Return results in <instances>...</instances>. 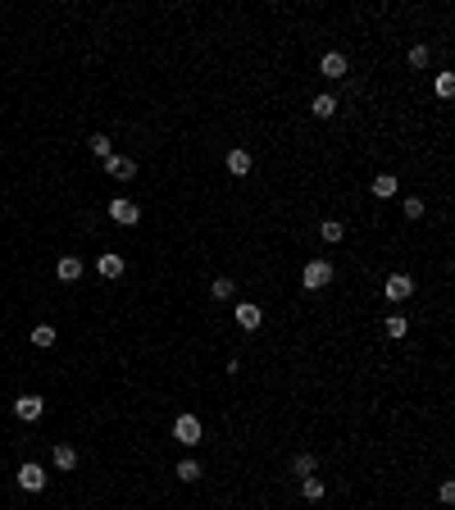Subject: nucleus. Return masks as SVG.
Listing matches in <instances>:
<instances>
[{
    "label": "nucleus",
    "instance_id": "9",
    "mask_svg": "<svg viewBox=\"0 0 455 510\" xmlns=\"http://www.w3.org/2000/svg\"><path fill=\"white\" fill-rule=\"evenodd\" d=\"M369 191H373L378 200H392L396 191H401V182H396V173H378V178L369 182Z\"/></svg>",
    "mask_w": 455,
    "mask_h": 510
},
{
    "label": "nucleus",
    "instance_id": "15",
    "mask_svg": "<svg viewBox=\"0 0 455 510\" xmlns=\"http://www.w3.org/2000/svg\"><path fill=\"white\" fill-rule=\"evenodd\" d=\"M173 474H178L182 483H196L205 469H200V460H191V456H187V460H178V465H173Z\"/></svg>",
    "mask_w": 455,
    "mask_h": 510
},
{
    "label": "nucleus",
    "instance_id": "24",
    "mask_svg": "<svg viewBox=\"0 0 455 510\" xmlns=\"http://www.w3.org/2000/svg\"><path fill=\"white\" fill-rule=\"evenodd\" d=\"M410 64L414 69H428V46H410Z\"/></svg>",
    "mask_w": 455,
    "mask_h": 510
},
{
    "label": "nucleus",
    "instance_id": "25",
    "mask_svg": "<svg viewBox=\"0 0 455 510\" xmlns=\"http://www.w3.org/2000/svg\"><path fill=\"white\" fill-rule=\"evenodd\" d=\"M405 219H423V200L419 196H405Z\"/></svg>",
    "mask_w": 455,
    "mask_h": 510
},
{
    "label": "nucleus",
    "instance_id": "21",
    "mask_svg": "<svg viewBox=\"0 0 455 510\" xmlns=\"http://www.w3.org/2000/svg\"><path fill=\"white\" fill-rule=\"evenodd\" d=\"M27 338H32V346H41V351H46V346H55V329H51V324H37Z\"/></svg>",
    "mask_w": 455,
    "mask_h": 510
},
{
    "label": "nucleus",
    "instance_id": "6",
    "mask_svg": "<svg viewBox=\"0 0 455 510\" xmlns=\"http://www.w3.org/2000/svg\"><path fill=\"white\" fill-rule=\"evenodd\" d=\"M41 410H46V401L32 397V392H23V397L14 401V415L23 419V424H37V419H41Z\"/></svg>",
    "mask_w": 455,
    "mask_h": 510
},
{
    "label": "nucleus",
    "instance_id": "5",
    "mask_svg": "<svg viewBox=\"0 0 455 510\" xmlns=\"http://www.w3.org/2000/svg\"><path fill=\"white\" fill-rule=\"evenodd\" d=\"M18 487H23V492H41L46 487V469L41 465H32V460H27V465H18Z\"/></svg>",
    "mask_w": 455,
    "mask_h": 510
},
{
    "label": "nucleus",
    "instance_id": "8",
    "mask_svg": "<svg viewBox=\"0 0 455 510\" xmlns=\"http://www.w3.org/2000/svg\"><path fill=\"white\" fill-rule=\"evenodd\" d=\"M105 173H110V178H132V173H137V160H128V155H110L105 160Z\"/></svg>",
    "mask_w": 455,
    "mask_h": 510
},
{
    "label": "nucleus",
    "instance_id": "16",
    "mask_svg": "<svg viewBox=\"0 0 455 510\" xmlns=\"http://www.w3.org/2000/svg\"><path fill=\"white\" fill-rule=\"evenodd\" d=\"M319 237H323L328 246L342 242V237H346V224H342V219H323V224H319Z\"/></svg>",
    "mask_w": 455,
    "mask_h": 510
},
{
    "label": "nucleus",
    "instance_id": "3",
    "mask_svg": "<svg viewBox=\"0 0 455 510\" xmlns=\"http://www.w3.org/2000/svg\"><path fill=\"white\" fill-rule=\"evenodd\" d=\"M383 296H387L392 305L410 301V296H414V283H410V274H387V283H383Z\"/></svg>",
    "mask_w": 455,
    "mask_h": 510
},
{
    "label": "nucleus",
    "instance_id": "26",
    "mask_svg": "<svg viewBox=\"0 0 455 510\" xmlns=\"http://www.w3.org/2000/svg\"><path fill=\"white\" fill-rule=\"evenodd\" d=\"M455 91V73H437V96H451Z\"/></svg>",
    "mask_w": 455,
    "mask_h": 510
},
{
    "label": "nucleus",
    "instance_id": "1",
    "mask_svg": "<svg viewBox=\"0 0 455 510\" xmlns=\"http://www.w3.org/2000/svg\"><path fill=\"white\" fill-rule=\"evenodd\" d=\"M328 283H333V264H328V260H309V264L301 269V287L305 292H323Z\"/></svg>",
    "mask_w": 455,
    "mask_h": 510
},
{
    "label": "nucleus",
    "instance_id": "19",
    "mask_svg": "<svg viewBox=\"0 0 455 510\" xmlns=\"http://www.w3.org/2000/svg\"><path fill=\"white\" fill-rule=\"evenodd\" d=\"M86 146H91V155H96V160H101V165H105V160H110V155H114V141H110V137H105V132H96V137H91V141H86Z\"/></svg>",
    "mask_w": 455,
    "mask_h": 510
},
{
    "label": "nucleus",
    "instance_id": "18",
    "mask_svg": "<svg viewBox=\"0 0 455 510\" xmlns=\"http://www.w3.org/2000/svg\"><path fill=\"white\" fill-rule=\"evenodd\" d=\"M383 329H387V338H392V342H401L405 333H410V319H405V314H387Z\"/></svg>",
    "mask_w": 455,
    "mask_h": 510
},
{
    "label": "nucleus",
    "instance_id": "2",
    "mask_svg": "<svg viewBox=\"0 0 455 510\" xmlns=\"http://www.w3.org/2000/svg\"><path fill=\"white\" fill-rule=\"evenodd\" d=\"M173 442H182V447H200V442H205L200 419L196 415H178V419H173Z\"/></svg>",
    "mask_w": 455,
    "mask_h": 510
},
{
    "label": "nucleus",
    "instance_id": "13",
    "mask_svg": "<svg viewBox=\"0 0 455 510\" xmlns=\"http://www.w3.org/2000/svg\"><path fill=\"white\" fill-rule=\"evenodd\" d=\"M96 274L101 278H123V255H96Z\"/></svg>",
    "mask_w": 455,
    "mask_h": 510
},
{
    "label": "nucleus",
    "instance_id": "20",
    "mask_svg": "<svg viewBox=\"0 0 455 510\" xmlns=\"http://www.w3.org/2000/svg\"><path fill=\"white\" fill-rule=\"evenodd\" d=\"M309 110H314V119H333V114H337V96H314Z\"/></svg>",
    "mask_w": 455,
    "mask_h": 510
},
{
    "label": "nucleus",
    "instance_id": "17",
    "mask_svg": "<svg viewBox=\"0 0 455 510\" xmlns=\"http://www.w3.org/2000/svg\"><path fill=\"white\" fill-rule=\"evenodd\" d=\"M55 469H77V451L69 447V442H60V447H55Z\"/></svg>",
    "mask_w": 455,
    "mask_h": 510
},
{
    "label": "nucleus",
    "instance_id": "7",
    "mask_svg": "<svg viewBox=\"0 0 455 510\" xmlns=\"http://www.w3.org/2000/svg\"><path fill=\"white\" fill-rule=\"evenodd\" d=\"M232 314H237V324H241L246 333H255L259 324H264V314H259V305H250V301H241V305H237Z\"/></svg>",
    "mask_w": 455,
    "mask_h": 510
},
{
    "label": "nucleus",
    "instance_id": "10",
    "mask_svg": "<svg viewBox=\"0 0 455 510\" xmlns=\"http://www.w3.org/2000/svg\"><path fill=\"white\" fill-rule=\"evenodd\" d=\"M55 278H60V283H77V278H82V260H77V255H60Z\"/></svg>",
    "mask_w": 455,
    "mask_h": 510
},
{
    "label": "nucleus",
    "instance_id": "11",
    "mask_svg": "<svg viewBox=\"0 0 455 510\" xmlns=\"http://www.w3.org/2000/svg\"><path fill=\"white\" fill-rule=\"evenodd\" d=\"M319 69H323V78H346V69H351V64H346V55H342V51H328Z\"/></svg>",
    "mask_w": 455,
    "mask_h": 510
},
{
    "label": "nucleus",
    "instance_id": "22",
    "mask_svg": "<svg viewBox=\"0 0 455 510\" xmlns=\"http://www.w3.org/2000/svg\"><path fill=\"white\" fill-rule=\"evenodd\" d=\"M314 469H319V460L314 456H309V451H301V456H292V474H314Z\"/></svg>",
    "mask_w": 455,
    "mask_h": 510
},
{
    "label": "nucleus",
    "instance_id": "23",
    "mask_svg": "<svg viewBox=\"0 0 455 510\" xmlns=\"http://www.w3.org/2000/svg\"><path fill=\"white\" fill-rule=\"evenodd\" d=\"M232 292H237L232 278H214V283H210V296H214V301H232Z\"/></svg>",
    "mask_w": 455,
    "mask_h": 510
},
{
    "label": "nucleus",
    "instance_id": "14",
    "mask_svg": "<svg viewBox=\"0 0 455 510\" xmlns=\"http://www.w3.org/2000/svg\"><path fill=\"white\" fill-rule=\"evenodd\" d=\"M323 492H328V487H323V478H319V474H305L301 478V497H305V502H323Z\"/></svg>",
    "mask_w": 455,
    "mask_h": 510
},
{
    "label": "nucleus",
    "instance_id": "12",
    "mask_svg": "<svg viewBox=\"0 0 455 510\" xmlns=\"http://www.w3.org/2000/svg\"><path fill=\"white\" fill-rule=\"evenodd\" d=\"M228 173H237V178H246V173H250V151L246 146H232L228 151Z\"/></svg>",
    "mask_w": 455,
    "mask_h": 510
},
{
    "label": "nucleus",
    "instance_id": "4",
    "mask_svg": "<svg viewBox=\"0 0 455 510\" xmlns=\"http://www.w3.org/2000/svg\"><path fill=\"white\" fill-rule=\"evenodd\" d=\"M110 219H114V224H123V228H132V224L141 219L137 200H128V196H114V200H110Z\"/></svg>",
    "mask_w": 455,
    "mask_h": 510
}]
</instances>
